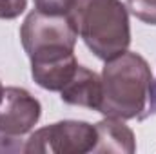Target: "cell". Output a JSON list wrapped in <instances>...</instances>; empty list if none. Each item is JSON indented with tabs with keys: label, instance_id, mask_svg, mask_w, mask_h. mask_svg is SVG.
Returning <instances> with one entry per match:
<instances>
[{
	"label": "cell",
	"instance_id": "277c9868",
	"mask_svg": "<svg viewBox=\"0 0 156 154\" xmlns=\"http://www.w3.org/2000/svg\"><path fill=\"white\" fill-rule=\"evenodd\" d=\"M76 38L78 35L69 15H45L35 9L26 16L20 27V42L29 58L58 49L75 51Z\"/></svg>",
	"mask_w": 156,
	"mask_h": 154
},
{
	"label": "cell",
	"instance_id": "8992f818",
	"mask_svg": "<svg viewBox=\"0 0 156 154\" xmlns=\"http://www.w3.org/2000/svg\"><path fill=\"white\" fill-rule=\"evenodd\" d=\"M31 76L42 89L62 91L64 85L73 78L78 67L75 51L58 49L33 54L31 58Z\"/></svg>",
	"mask_w": 156,
	"mask_h": 154
},
{
	"label": "cell",
	"instance_id": "7a4b0ae2",
	"mask_svg": "<svg viewBox=\"0 0 156 154\" xmlns=\"http://www.w3.org/2000/svg\"><path fill=\"white\" fill-rule=\"evenodd\" d=\"M69 18L96 58L105 62L129 49V11L122 0H76Z\"/></svg>",
	"mask_w": 156,
	"mask_h": 154
},
{
	"label": "cell",
	"instance_id": "3957f363",
	"mask_svg": "<svg viewBox=\"0 0 156 154\" xmlns=\"http://www.w3.org/2000/svg\"><path fill=\"white\" fill-rule=\"evenodd\" d=\"M96 145V127L87 121L64 120L35 131L24 145L29 154H85Z\"/></svg>",
	"mask_w": 156,
	"mask_h": 154
},
{
	"label": "cell",
	"instance_id": "52a82bcc",
	"mask_svg": "<svg viewBox=\"0 0 156 154\" xmlns=\"http://www.w3.org/2000/svg\"><path fill=\"white\" fill-rule=\"evenodd\" d=\"M60 98L67 105L98 111L102 100V76L83 65H78L73 78L60 91Z\"/></svg>",
	"mask_w": 156,
	"mask_h": 154
},
{
	"label": "cell",
	"instance_id": "5b68a950",
	"mask_svg": "<svg viewBox=\"0 0 156 154\" xmlns=\"http://www.w3.org/2000/svg\"><path fill=\"white\" fill-rule=\"evenodd\" d=\"M42 114L40 102L22 87H5L0 100V136L16 140L35 129Z\"/></svg>",
	"mask_w": 156,
	"mask_h": 154
},
{
	"label": "cell",
	"instance_id": "9c48e42d",
	"mask_svg": "<svg viewBox=\"0 0 156 154\" xmlns=\"http://www.w3.org/2000/svg\"><path fill=\"white\" fill-rule=\"evenodd\" d=\"M127 11L144 24L156 26V0H127Z\"/></svg>",
	"mask_w": 156,
	"mask_h": 154
},
{
	"label": "cell",
	"instance_id": "6da1fadb",
	"mask_svg": "<svg viewBox=\"0 0 156 154\" xmlns=\"http://www.w3.org/2000/svg\"><path fill=\"white\" fill-rule=\"evenodd\" d=\"M151 85L153 71L142 54L125 51L105 60L98 113L120 120L144 118Z\"/></svg>",
	"mask_w": 156,
	"mask_h": 154
},
{
	"label": "cell",
	"instance_id": "7c38bea8",
	"mask_svg": "<svg viewBox=\"0 0 156 154\" xmlns=\"http://www.w3.org/2000/svg\"><path fill=\"white\" fill-rule=\"evenodd\" d=\"M156 114V80H153V85H151V93H149V103H147V111H145V116H153Z\"/></svg>",
	"mask_w": 156,
	"mask_h": 154
},
{
	"label": "cell",
	"instance_id": "30bf717a",
	"mask_svg": "<svg viewBox=\"0 0 156 154\" xmlns=\"http://www.w3.org/2000/svg\"><path fill=\"white\" fill-rule=\"evenodd\" d=\"M35 9L45 15H69L76 0H33Z\"/></svg>",
	"mask_w": 156,
	"mask_h": 154
},
{
	"label": "cell",
	"instance_id": "ba28073f",
	"mask_svg": "<svg viewBox=\"0 0 156 154\" xmlns=\"http://www.w3.org/2000/svg\"><path fill=\"white\" fill-rule=\"evenodd\" d=\"M96 145L93 152H116L133 154L136 151V138L131 127L120 118L105 116L96 125Z\"/></svg>",
	"mask_w": 156,
	"mask_h": 154
},
{
	"label": "cell",
	"instance_id": "4fadbf2b",
	"mask_svg": "<svg viewBox=\"0 0 156 154\" xmlns=\"http://www.w3.org/2000/svg\"><path fill=\"white\" fill-rule=\"evenodd\" d=\"M2 94H4V87H2V83H0V100H2Z\"/></svg>",
	"mask_w": 156,
	"mask_h": 154
},
{
	"label": "cell",
	"instance_id": "8fae6325",
	"mask_svg": "<svg viewBox=\"0 0 156 154\" xmlns=\"http://www.w3.org/2000/svg\"><path fill=\"white\" fill-rule=\"evenodd\" d=\"M27 7V0H0V18L13 20L18 18Z\"/></svg>",
	"mask_w": 156,
	"mask_h": 154
}]
</instances>
